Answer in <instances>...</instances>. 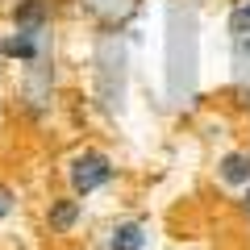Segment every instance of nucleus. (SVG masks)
Masks as SVG:
<instances>
[{"label": "nucleus", "mask_w": 250, "mask_h": 250, "mask_svg": "<svg viewBox=\"0 0 250 250\" xmlns=\"http://www.w3.org/2000/svg\"><path fill=\"white\" fill-rule=\"evenodd\" d=\"M113 159H108L104 150H80L71 154V163H67V184H71V196H92V192H100V188L113 184Z\"/></svg>", "instance_id": "f257e3e1"}, {"label": "nucleus", "mask_w": 250, "mask_h": 250, "mask_svg": "<svg viewBox=\"0 0 250 250\" xmlns=\"http://www.w3.org/2000/svg\"><path fill=\"white\" fill-rule=\"evenodd\" d=\"M83 217V200L80 196H54L50 205H46V225H50V233H71L75 225H80Z\"/></svg>", "instance_id": "f03ea898"}, {"label": "nucleus", "mask_w": 250, "mask_h": 250, "mask_svg": "<svg viewBox=\"0 0 250 250\" xmlns=\"http://www.w3.org/2000/svg\"><path fill=\"white\" fill-rule=\"evenodd\" d=\"M9 17H13V29H21V34H42L50 25V4L46 0H17Z\"/></svg>", "instance_id": "7ed1b4c3"}, {"label": "nucleus", "mask_w": 250, "mask_h": 250, "mask_svg": "<svg viewBox=\"0 0 250 250\" xmlns=\"http://www.w3.org/2000/svg\"><path fill=\"white\" fill-rule=\"evenodd\" d=\"M0 54L13 62H25V67H34L38 59H42V42H38V34H21V29H13V34L0 38Z\"/></svg>", "instance_id": "20e7f679"}, {"label": "nucleus", "mask_w": 250, "mask_h": 250, "mask_svg": "<svg viewBox=\"0 0 250 250\" xmlns=\"http://www.w3.org/2000/svg\"><path fill=\"white\" fill-rule=\"evenodd\" d=\"M217 179L225 188H250V150H229L217 159Z\"/></svg>", "instance_id": "39448f33"}, {"label": "nucleus", "mask_w": 250, "mask_h": 250, "mask_svg": "<svg viewBox=\"0 0 250 250\" xmlns=\"http://www.w3.org/2000/svg\"><path fill=\"white\" fill-rule=\"evenodd\" d=\"M142 246H146L142 221H117L108 229V250H142Z\"/></svg>", "instance_id": "423d86ee"}, {"label": "nucleus", "mask_w": 250, "mask_h": 250, "mask_svg": "<svg viewBox=\"0 0 250 250\" xmlns=\"http://www.w3.org/2000/svg\"><path fill=\"white\" fill-rule=\"evenodd\" d=\"M229 34H233V42L238 38H250V0H242L238 9L229 13Z\"/></svg>", "instance_id": "0eeeda50"}, {"label": "nucleus", "mask_w": 250, "mask_h": 250, "mask_svg": "<svg viewBox=\"0 0 250 250\" xmlns=\"http://www.w3.org/2000/svg\"><path fill=\"white\" fill-rule=\"evenodd\" d=\"M13 208H17V192H13L9 184H0V221L13 217Z\"/></svg>", "instance_id": "6e6552de"}, {"label": "nucleus", "mask_w": 250, "mask_h": 250, "mask_svg": "<svg viewBox=\"0 0 250 250\" xmlns=\"http://www.w3.org/2000/svg\"><path fill=\"white\" fill-rule=\"evenodd\" d=\"M238 205H242V208L250 213V188H242V200H238Z\"/></svg>", "instance_id": "1a4fd4ad"}]
</instances>
